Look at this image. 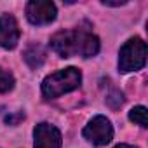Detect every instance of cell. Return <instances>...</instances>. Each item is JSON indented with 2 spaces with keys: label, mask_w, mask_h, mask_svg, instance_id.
Segmentation results:
<instances>
[{
  "label": "cell",
  "mask_w": 148,
  "mask_h": 148,
  "mask_svg": "<svg viewBox=\"0 0 148 148\" xmlns=\"http://www.w3.org/2000/svg\"><path fill=\"white\" fill-rule=\"evenodd\" d=\"M80 84H82L80 70H77L75 66H68L51 73L42 80V94L47 99H54V98H59L61 94L79 89Z\"/></svg>",
  "instance_id": "1"
},
{
  "label": "cell",
  "mask_w": 148,
  "mask_h": 148,
  "mask_svg": "<svg viewBox=\"0 0 148 148\" xmlns=\"http://www.w3.org/2000/svg\"><path fill=\"white\" fill-rule=\"evenodd\" d=\"M146 63V44L139 38H129L119 52V71H138Z\"/></svg>",
  "instance_id": "2"
},
{
  "label": "cell",
  "mask_w": 148,
  "mask_h": 148,
  "mask_svg": "<svg viewBox=\"0 0 148 148\" xmlns=\"http://www.w3.org/2000/svg\"><path fill=\"white\" fill-rule=\"evenodd\" d=\"M82 134L91 145L105 146L113 138V127H112V122L105 115H96V117H92L87 122V125L84 127Z\"/></svg>",
  "instance_id": "3"
},
{
  "label": "cell",
  "mask_w": 148,
  "mask_h": 148,
  "mask_svg": "<svg viewBox=\"0 0 148 148\" xmlns=\"http://www.w3.org/2000/svg\"><path fill=\"white\" fill-rule=\"evenodd\" d=\"M58 9L51 0H32L26 4V18L32 25L44 26L56 19Z\"/></svg>",
  "instance_id": "4"
},
{
  "label": "cell",
  "mask_w": 148,
  "mask_h": 148,
  "mask_svg": "<svg viewBox=\"0 0 148 148\" xmlns=\"http://www.w3.org/2000/svg\"><path fill=\"white\" fill-rule=\"evenodd\" d=\"M77 38H79V32L77 30H63V32H58L51 38V49L59 58L77 56Z\"/></svg>",
  "instance_id": "5"
},
{
  "label": "cell",
  "mask_w": 148,
  "mask_h": 148,
  "mask_svg": "<svg viewBox=\"0 0 148 148\" xmlns=\"http://www.w3.org/2000/svg\"><path fill=\"white\" fill-rule=\"evenodd\" d=\"M33 148H61V132L56 125L40 122L33 129Z\"/></svg>",
  "instance_id": "6"
},
{
  "label": "cell",
  "mask_w": 148,
  "mask_h": 148,
  "mask_svg": "<svg viewBox=\"0 0 148 148\" xmlns=\"http://www.w3.org/2000/svg\"><path fill=\"white\" fill-rule=\"evenodd\" d=\"M19 42V26L14 16L4 12L0 14V47L14 49Z\"/></svg>",
  "instance_id": "7"
},
{
  "label": "cell",
  "mask_w": 148,
  "mask_h": 148,
  "mask_svg": "<svg viewBox=\"0 0 148 148\" xmlns=\"http://www.w3.org/2000/svg\"><path fill=\"white\" fill-rule=\"evenodd\" d=\"M79 38H77V56L82 58H94L99 52V38L86 30V28H77Z\"/></svg>",
  "instance_id": "8"
},
{
  "label": "cell",
  "mask_w": 148,
  "mask_h": 148,
  "mask_svg": "<svg viewBox=\"0 0 148 148\" xmlns=\"http://www.w3.org/2000/svg\"><path fill=\"white\" fill-rule=\"evenodd\" d=\"M23 58H25V61L28 63L30 68H38V66H42L44 61H45V51H44L42 45H30V47L25 51Z\"/></svg>",
  "instance_id": "9"
},
{
  "label": "cell",
  "mask_w": 148,
  "mask_h": 148,
  "mask_svg": "<svg viewBox=\"0 0 148 148\" xmlns=\"http://www.w3.org/2000/svg\"><path fill=\"white\" fill-rule=\"evenodd\" d=\"M129 120L138 124L139 127H148V119H146V108L145 106H134L129 112Z\"/></svg>",
  "instance_id": "10"
},
{
  "label": "cell",
  "mask_w": 148,
  "mask_h": 148,
  "mask_svg": "<svg viewBox=\"0 0 148 148\" xmlns=\"http://www.w3.org/2000/svg\"><path fill=\"white\" fill-rule=\"evenodd\" d=\"M12 87H14V77H12V73L7 71V70H4V68H0V94L9 92Z\"/></svg>",
  "instance_id": "11"
},
{
  "label": "cell",
  "mask_w": 148,
  "mask_h": 148,
  "mask_svg": "<svg viewBox=\"0 0 148 148\" xmlns=\"http://www.w3.org/2000/svg\"><path fill=\"white\" fill-rule=\"evenodd\" d=\"M115 148H136V146H132V145H117Z\"/></svg>",
  "instance_id": "12"
}]
</instances>
